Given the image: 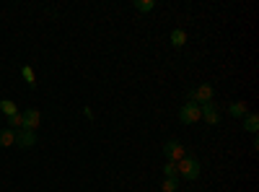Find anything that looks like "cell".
<instances>
[{
    "instance_id": "obj_1",
    "label": "cell",
    "mask_w": 259,
    "mask_h": 192,
    "mask_svg": "<svg viewBox=\"0 0 259 192\" xmlns=\"http://www.w3.org/2000/svg\"><path fill=\"white\" fill-rule=\"evenodd\" d=\"M177 169H179V179H189V182H194V179L202 174V164L194 159V156H184L177 164Z\"/></svg>"
},
{
    "instance_id": "obj_2",
    "label": "cell",
    "mask_w": 259,
    "mask_h": 192,
    "mask_svg": "<svg viewBox=\"0 0 259 192\" xmlns=\"http://www.w3.org/2000/svg\"><path fill=\"white\" fill-rule=\"evenodd\" d=\"M202 114H200V104H194V101H187L182 109H179V122L182 125H194V122H200Z\"/></svg>"
},
{
    "instance_id": "obj_3",
    "label": "cell",
    "mask_w": 259,
    "mask_h": 192,
    "mask_svg": "<svg viewBox=\"0 0 259 192\" xmlns=\"http://www.w3.org/2000/svg\"><path fill=\"white\" fill-rule=\"evenodd\" d=\"M163 156H166V161L179 164V161L184 159V145H182L179 140H166V143H163Z\"/></svg>"
},
{
    "instance_id": "obj_4",
    "label": "cell",
    "mask_w": 259,
    "mask_h": 192,
    "mask_svg": "<svg viewBox=\"0 0 259 192\" xmlns=\"http://www.w3.org/2000/svg\"><path fill=\"white\" fill-rule=\"evenodd\" d=\"M212 86L210 83H202V86H197L192 94H189V101H194V104H207V101H212Z\"/></svg>"
},
{
    "instance_id": "obj_5",
    "label": "cell",
    "mask_w": 259,
    "mask_h": 192,
    "mask_svg": "<svg viewBox=\"0 0 259 192\" xmlns=\"http://www.w3.org/2000/svg\"><path fill=\"white\" fill-rule=\"evenodd\" d=\"M200 114H202V120H205L207 125H218V122H221V109H218L212 101L200 104Z\"/></svg>"
},
{
    "instance_id": "obj_6",
    "label": "cell",
    "mask_w": 259,
    "mask_h": 192,
    "mask_svg": "<svg viewBox=\"0 0 259 192\" xmlns=\"http://www.w3.org/2000/svg\"><path fill=\"white\" fill-rule=\"evenodd\" d=\"M16 145L21 148V151H29V148H34V145H36V133H31V130H18V133H16Z\"/></svg>"
},
{
    "instance_id": "obj_7",
    "label": "cell",
    "mask_w": 259,
    "mask_h": 192,
    "mask_svg": "<svg viewBox=\"0 0 259 192\" xmlns=\"http://www.w3.org/2000/svg\"><path fill=\"white\" fill-rule=\"evenodd\" d=\"M21 120H24V127H21V130H31V133H36L41 114H39L36 109H26V112H21Z\"/></svg>"
},
{
    "instance_id": "obj_8",
    "label": "cell",
    "mask_w": 259,
    "mask_h": 192,
    "mask_svg": "<svg viewBox=\"0 0 259 192\" xmlns=\"http://www.w3.org/2000/svg\"><path fill=\"white\" fill-rule=\"evenodd\" d=\"M228 114L236 117V120H244V117L249 114V109H246L244 101H233V104H228Z\"/></svg>"
},
{
    "instance_id": "obj_9",
    "label": "cell",
    "mask_w": 259,
    "mask_h": 192,
    "mask_svg": "<svg viewBox=\"0 0 259 192\" xmlns=\"http://www.w3.org/2000/svg\"><path fill=\"white\" fill-rule=\"evenodd\" d=\"M11 145H16V130L3 127V130H0V148H11Z\"/></svg>"
},
{
    "instance_id": "obj_10",
    "label": "cell",
    "mask_w": 259,
    "mask_h": 192,
    "mask_svg": "<svg viewBox=\"0 0 259 192\" xmlns=\"http://www.w3.org/2000/svg\"><path fill=\"white\" fill-rule=\"evenodd\" d=\"M244 130L251 133V135H256V130H259V117L256 114H246L244 117Z\"/></svg>"
},
{
    "instance_id": "obj_11",
    "label": "cell",
    "mask_w": 259,
    "mask_h": 192,
    "mask_svg": "<svg viewBox=\"0 0 259 192\" xmlns=\"http://www.w3.org/2000/svg\"><path fill=\"white\" fill-rule=\"evenodd\" d=\"M171 45H174V47H184V45H187L184 29H174V31H171Z\"/></svg>"
},
{
    "instance_id": "obj_12",
    "label": "cell",
    "mask_w": 259,
    "mask_h": 192,
    "mask_svg": "<svg viewBox=\"0 0 259 192\" xmlns=\"http://www.w3.org/2000/svg\"><path fill=\"white\" fill-rule=\"evenodd\" d=\"M21 75H24V81L29 83V89H36V75H34V68H31V65L21 68Z\"/></svg>"
},
{
    "instance_id": "obj_13",
    "label": "cell",
    "mask_w": 259,
    "mask_h": 192,
    "mask_svg": "<svg viewBox=\"0 0 259 192\" xmlns=\"http://www.w3.org/2000/svg\"><path fill=\"white\" fill-rule=\"evenodd\" d=\"M133 8H135V11H140V13H150V11L156 8V3H153V0H135Z\"/></svg>"
},
{
    "instance_id": "obj_14",
    "label": "cell",
    "mask_w": 259,
    "mask_h": 192,
    "mask_svg": "<svg viewBox=\"0 0 259 192\" xmlns=\"http://www.w3.org/2000/svg\"><path fill=\"white\" fill-rule=\"evenodd\" d=\"M161 189H163V192H177V189H179V177H166V179L161 182Z\"/></svg>"
},
{
    "instance_id": "obj_15",
    "label": "cell",
    "mask_w": 259,
    "mask_h": 192,
    "mask_svg": "<svg viewBox=\"0 0 259 192\" xmlns=\"http://www.w3.org/2000/svg\"><path fill=\"white\" fill-rule=\"evenodd\" d=\"M0 109L6 112V117H13V114H18V109H16V104H13L11 99H6V101H0Z\"/></svg>"
},
{
    "instance_id": "obj_16",
    "label": "cell",
    "mask_w": 259,
    "mask_h": 192,
    "mask_svg": "<svg viewBox=\"0 0 259 192\" xmlns=\"http://www.w3.org/2000/svg\"><path fill=\"white\" fill-rule=\"evenodd\" d=\"M163 174H166V177H179L177 164H174V161H166V164H163Z\"/></svg>"
}]
</instances>
